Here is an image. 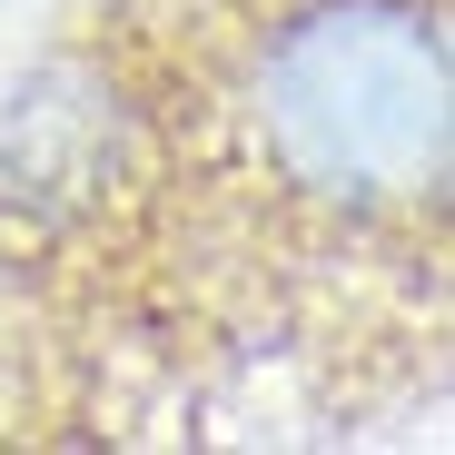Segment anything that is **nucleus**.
<instances>
[{
  "label": "nucleus",
  "mask_w": 455,
  "mask_h": 455,
  "mask_svg": "<svg viewBox=\"0 0 455 455\" xmlns=\"http://www.w3.org/2000/svg\"><path fill=\"white\" fill-rule=\"evenodd\" d=\"M267 169L337 218L445 188V30L416 0H297L248 69Z\"/></svg>",
  "instance_id": "f257e3e1"
}]
</instances>
